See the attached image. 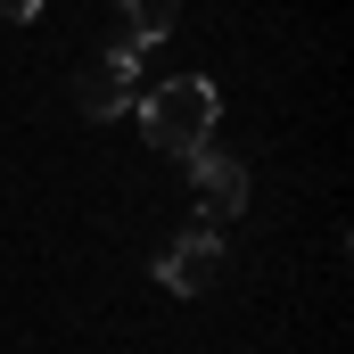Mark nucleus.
Listing matches in <instances>:
<instances>
[{
	"label": "nucleus",
	"mask_w": 354,
	"mask_h": 354,
	"mask_svg": "<svg viewBox=\"0 0 354 354\" xmlns=\"http://www.w3.org/2000/svg\"><path fill=\"white\" fill-rule=\"evenodd\" d=\"M214 272H223V231H214V223L181 231L174 248L157 256V280H165L174 297H206V288H214Z\"/></svg>",
	"instance_id": "obj_4"
},
{
	"label": "nucleus",
	"mask_w": 354,
	"mask_h": 354,
	"mask_svg": "<svg viewBox=\"0 0 354 354\" xmlns=\"http://www.w3.org/2000/svg\"><path fill=\"white\" fill-rule=\"evenodd\" d=\"M124 17H132V50H149V41H165L181 25V0H115Z\"/></svg>",
	"instance_id": "obj_5"
},
{
	"label": "nucleus",
	"mask_w": 354,
	"mask_h": 354,
	"mask_svg": "<svg viewBox=\"0 0 354 354\" xmlns=\"http://www.w3.org/2000/svg\"><path fill=\"white\" fill-rule=\"evenodd\" d=\"M0 17H8V25H33V17H41V0H0Z\"/></svg>",
	"instance_id": "obj_6"
},
{
	"label": "nucleus",
	"mask_w": 354,
	"mask_h": 354,
	"mask_svg": "<svg viewBox=\"0 0 354 354\" xmlns=\"http://www.w3.org/2000/svg\"><path fill=\"white\" fill-rule=\"evenodd\" d=\"M189 165V189H198V223H231L239 206H248V165L239 157H223V149H198V157H181Z\"/></svg>",
	"instance_id": "obj_3"
},
{
	"label": "nucleus",
	"mask_w": 354,
	"mask_h": 354,
	"mask_svg": "<svg viewBox=\"0 0 354 354\" xmlns=\"http://www.w3.org/2000/svg\"><path fill=\"white\" fill-rule=\"evenodd\" d=\"M214 115H223V99H214L206 75L157 83L149 99H140V132H149V149H165V157H198L206 132H214Z\"/></svg>",
	"instance_id": "obj_1"
},
{
	"label": "nucleus",
	"mask_w": 354,
	"mask_h": 354,
	"mask_svg": "<svg viewBox=\"0 0 354 354\" xmlns=\"http://www.w3.org/2000/svg\"><path fill=\"white\" fill-rule=\"evenodd\" d=\"M132 99H140V50H132V41L107 50V58H91L83 75H75V107H83L91 124H115Z\"/></svg>",
	"instance_id": "obj_2"
}]
</instances>
